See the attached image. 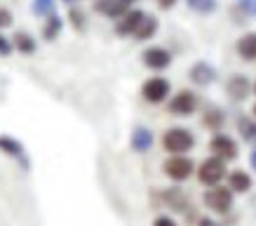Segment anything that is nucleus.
<instances>
[{
  "instance_id": "obj_1",
  "label": "nucleus",
  "mask_w": 256,
  "mask_h": 226,
  "mask_svg": "<svg viewBox=\"0 0 256 226\" xmlns=\"http://www.w3.org/2000/svg\"><path fill=\"white\" fill-rule=\"evenodd\" d=\"M162 146L170 156L186 153V151H190L195 146V134L190 130H186V127H170L162 134Z\"/></svg>"
},
{
  "instance_id": "obj_2",
  "label": "nucleus",
  "mask_w": 256,
  "mask_h": 226,
  "mask_svg": "<svg viewBox=\"0 0 256 226\" xmlns=\"http://www.w3.org/2000/svg\"><path fill=\"white\" fill-rule=\"evenodd\" d=\"M224 177H226V160L218 156L204 158L200 163V167H198V179L204 186H216Z\"/></svg>"
},
{
  "instance_id": "obj_3",
  "label": "nucleus",
  "mask_w": 256,
  "mask_h": 226,
  "mask_svg": "<svg viewBox=\"0 0 256 226\" xmlns=\"http://www.w3.org/2000/svg\"><path fill=\"white\" fill-rule=\"evenodd\" d=\"M162 170L172 181H186L195 172V163L186 156V153H174V156H170L164 160Z\"/></svg>"
},
{
  "instance_id": "obj_4",
  "label": "nucleus",
  "mask_w": 256,
  "mask_h": 226,
  "mask_svg": "<svg viewBox=\"0 0 256 226\" xmlns=\"http://www.w3.org/2000/svg\"><path fill=\"white\" fill-rule=\"evenodd\" d=\"M204 205L210 207L212 212H218V214H226V212L233 207V191L230 186H210L207 193H204Z\"/></svg>"
},
{
  "instance_id": "obj_5",
  "label": "nucleus",
  "mask_w": 256,
  "mask_h": 226,
  "mask_svg": "<svg viewBox=\"0 0 256 226\" xmlns=\"http://www.w3.org/2000/svg\"><path fill=\"white\" fill-rule=\"evenodd\" d=\"M172 92L170 80L162 78V76H153L148 78L144 85H141V97L146 99L148 104H162Z\"/></svg>"
},
{
  "instance_id": "obj_6",
  "label": "nucleus",
  "mask_w": 256,
  "mask_h": 226,
  "mask_svg": "<svg viewBox=\"0 0 256 226\" xmlns=\"http://www.w3.org/2000/svg\"><path fill=\"white\" fill-rule=\"evenodd\" d=\"M141 62L150 71H164V69H170V64H172V52L160 45L146 47V50L141 52Z\"/></svg>"
},
{
  "instance_id": "obj_7",
  "label": "nucleus",
  "mask_w": 256,
  "mask_h": 226,
  "mask_svg": "<svg viewBox=\"0 0 256 226\" xmlns=\"http://www.w3.org/2000/svg\"><path fill=\"white\" fill-rule=\"evenodd\" d=\"M195 109H198V97H195V92H190V90H181V92H176L170 102V113L172 116L186 118V116H190V113H195Z\"/></svg>"
},
{
  "instance_id": "obj_8",
  "label": "nucleus",
  "mask_w": 256,
  "mask_h": 226,
  "mask_svg": "<svg viewBox=\"0 0 256 226\" xmlns=\"http://www.w3.org/2000/svg\"><path fill=\"white\" fill-rule=\"evenodd\" d=\"M210 151L224 160H235L238 158V141L228 134H214L210 141Z\"/></svg>"
},
{
  "instance_id": "obj_9",
  "label": "nucleus",
  "mask_w": 256,
  "mask_h": 226,
  "mask_svg": "<svg viewBox=\"0 0 256 226\" xmlns=\"http://www.w3.org/2000/svg\"><path fill=\"white\" fill-rule=\"evenodd\" d=\"M188 78H190L193 85L207 87L216 80V69H214L210 62H195L193 66L188 69Z\"/></svg>"
},
{
  "instance_id": "obj_10",
  "label": "nucleus",
  "mask_w": 256,
  "mask_h": 226,
  "mask_svg": "<svg viewBox=\"0 0 256 226\" xmlns=\"http://www.w3.org/2000/svg\"><path fill=\"white\" fill-rule=\"evenodd\" d=\"M0 153H5V156L24 163L26 170L31 167L28 160H26V148H24V144L19 139H14V137H10V134H0Z\"/></svg>"
},
{
  "instance_id": "obj_11",
  "label": "nucleus",
  "mask_w": 256,
  "mask_h": 226,
  "mask_svg": "<svg viewBox=\"0 0 256 226\" xmlns=\"http://www.w3.org/2000/svg\"><path fill=\"white\" fill-rule=\"evenodd\" d=\"M226 92H228V97L235 99V102H244L249 97V92H252V83H249L247 76L235 73V76H230L228 83H226Z\"/></svg>"
},
{
  "instance_id": "obj_12",
  "label": "nucleus",
  "mask_w": 256,
  "mask_h": 226,
  "mask_svg": "<svg viewBox=\"0 0 256 226\" xmlns=\"http://www.w3.org/2000/svg\"><path fill=\"white\" fill-rule=\"evenodd\" d=\"M144 17H146V12H144V10H130L122 19H118L116 33H118V36H122V38L134 36V33H136V29H139V24L144 22Z\"/></svg>"
},
{
  "instance_id": "obj_13",
  "label": "nucleus",
  "mask_w": 256,
  "mask_h": 226,
  "mask_svg": "<svg viewBox=\"0 0 256 226\" xmlns=\"http://www.w3.org/2000/svg\"><path fill=\"white\" fill-rule=\"evenodd\" d=\"M94 10L99 15L108 17V19H122L127 12H130V3L127 0H96L94 3Z\"/></svg>"
},
{
  "instance_id": "obj_14",
  "label": "nucleus",
  "mask_w": 256,
  "mask_h": 226,
  "mask_svg": "<svg viewBox=\"0 0 256 226\" xmlns=\"http://www.w3.org/2000/svg\"><path fill=\"white\" fill-rule=\"evenodd\" d=\"M153 141H156L153 132H150L148 127H144V125H139V127H134L132 130L130 144H132V151H136V153H146V151H150Z\"/></svg>"
},
{
  "instance_id": "obj_15",
  "label": "nucleus",
  "mask_w": 256,
  "mask_h": 226,
  "mask_svg": "<svg viewBox=\"0 0 256 226\" xmlns=\"http://www.w3.org/2000/svg\"><path fill=\"white\" fill-rule=\"evenodd\" d=\"M235 50H238V55H240L244 62H254L256 59V31L244 33L242 38H238Z\"/></svg>"
},
{
  "instance_id": "obj_16",
  "label": "nucleus",
  "mask_w": 256,
  "mask_h": 226,
  "mask_svg": "<svg viewBox=\"0 0 256 226\" xmlns=\"http://www.w3.org/2000/svg\"><path fill=\"white\" fill-rule=\"evenodd\" d=\"M228 186H230L233 193H247L252 188V177L244 170H235L228 174Z\"/></svg>"
},
{
  "instance_id": "obj_17",
  "label": "nucleus",
  "mask_w": 256,
  "mask_h": 226,
  "mask_svg": "<svg viewBox=\"0 0 256 226\" xmlns=\"http://www.w3.org/2000/svg\"><path fill=\"white\" fill-rule=\"evenodd\" d=\"M64 31V19L59 15H50L45 19V24H42V38L47 40V43H52V40L59 38V33Z\"/></svg>"
},
{
  "instance_id": "obj_18",
  "label": "nucleus",
  "mask_w": 256,
  "mask_h": 226,
  "mask_svg": "<svg viewBox=\"0 0 256 226\" xmlns=\"http://www.w3.org/2000/svg\"><path fill=\"white\" fill-rule=\"evenodd\" d=\"M12 43H14V50H16V52H22V55H33V52L38 50V43H36V38H33L31 33H26V31L14 33Z\"/></svg>"
},
{
  "instance_id": "obj_19",
  "label": "nucleus",
  "mask_w": 256,
  "mask_h": 226,
  "mask_svg": "<svg viewBox=\"0 0 256 226\" xmlns=\"http://www.w3.org/2000/svg\"><path fill=\"white\" fill-rule=\"evenodd\" d=\"M158 26H160V24H158L156 17H153V15H146V17H144V22L139 24V29H136V33H134L132 38H134V40H150V38H153V36L158 33Z\"/></svg>"
},
{
  "instance_id": "obj_20",
  "label": "nucleus",
  "mask_w": 256,
  "mask_h": 226,
  "mask_svg": "<svg viewBox=\"0 0 256 226\" xmlns=\"http://www.w3.org/2000/svg\"><path fill=\"white\" fill-rule=\"evenodd\" d=\"M186 5L190 12H195V15H214L218 10V0H186Z\"/></svg>"
},
{
  "instance_id": "obj_21",
  "label": "nucleus",
  "mask_w": 256,
  "mask_h": 226,
  "mask_svg": "<svg viewBox=\"0 0 256 226\" xmlns=\"http://www.w3.org/2000/svg\"><path fill=\"white\" fill-rule=\"evenodd\" d=\"M238 130H240L244 141L256 144V120H252V118H240V120H238Z\"/></svg>"
},
{
  "instance_id": "obj_22",
  "label": "nucleus",
  "mask_w": 256,
  "mask_h": 226,
  "mask_svg": "<svg viewBox=\"0 0 256 226\" xmlns=\"http://www.w3.org/2000/svg\"><path fill=\"white\" fill-rule=\"evenodd\" d=\"M54 8H56V0H33L31 3L33 15L40 17V19H47L50 15H54Z\"/></svg>"
},
{
  "instance_id": "obj_23",
  "label": "nucleus",
  "mask_w": 256,
  "mask_h": 226,
  "mask_svg": "<svg viewBox=\"0 0 256 226\" xmlns=\"http://www.w3.org/2000/svg\"><path fill=\"white\" fill-rule=\"evenodd\" d=\"M224 113H221V109H207V113H204V118H202V123L207 125L210 130H214V132H218L221 127H224Z\"/></svg>"
},
{
  "instance_id": "obj_24",
  "label": "nucleus",
  "mask_w": 256,
  "mask_h": 226,
  "mask_svg": "<svg viewBox=\"0 0 256 226\" xmlns=\"http://www.w3.org/2000/svg\"><path fill=\"white\" fill-rule=\"evenodd\" d=\"M68 19H70V24H73V29H76V31L82 33L87 29V17H85V12H82L80 8H73V5H70Z\"/></svg>"
},
{
  "instance_id": "obj_25",
  "label": "nucleus",
  "mask_w": 256,
  "mask_h": 226,
  "mask_svg": "<svg viewBox=\"0 0 256 226\" xmlns=\"http://www.w3.org/2000/svg\"><path fill=\"white\" fill-rule=\"evenodd\" d=\"M238 10L244 17H254L256 19V0H238Z\"/></svg>"
},
{
  "instance_id": "obj_26",
  "label": "nucleus",
  "mask_w": 256,
  "mask_h": 226,
  "mask_svg": "<svg viewBox=\"0 0 256 226\" xmlns=\"http://www.w3.org/2000/svg\"><path fill=\"white\" fill-rule=\"evenodd\" d=\"M12 50H14V43L0 33V57H10L12 55Z\"/></svg>"
},
{
  "instance_id": "obj_27",
  "label": "nucleus",
  "mask_w": 256,
  "mask_h": 226,
  "mask_svg": "<svg viewBox=\"0 0 256 226\" xmlns=\"http://www.w3.org/2000/svg\"><path fill=\"white\" fill-rule=\"evenodd\" d=\"M12 22H14V17H12V12L10 10H0V31L2 29H8V26H12Z\"/></svg>"
},
{
  "instance_id": "obj_28",
  "label": "nucleus",
  "mask_w": 256,
  "mask_h": 226,
  "mask_svg": "<svg viewBox=\"0 0 256 226\" xmlns=\"http://www.w3.org/2000/svg\"><path fill=\"white\" fill-rule=\"evenodd\" d=\"M153 226H176V221L172 217H158L156 221H153Z\"/></svg>"
},
{
  "instance_id": "obj_29",
  "label": "nucleus",
  "mask_w": 256,
  "mask_h": 226,
  "mask_svg": "<svg viewBox=\"0 0 256 226\" xmlns=\"http://www.w3.org/2000/svg\"><path fill=\"white\" fill-rule=\"evenodd\" d=\"M156 3H158V8H160V10H172L178 0H156Z\"/></svg>"
},
{
  "instance_id": "obj_30",
  "label": "nucleus",
  "mask_w": 256,
  "mask_h": 226,
  "mask_svg": "<svg viewBox=\"0 0 256 226\" xmlns=\"http://www.w3.org/2000/svg\"><path fill=\"white\" fill-rule=\"evenodd\" d=\"M200 226H221V224H216V221H212V219H200Z\"/></svg>"
},
{
  "instance_id": "obj_31",
  "label": "nucleus",
  "mask_w": 256,
  "mask_h": 226,
  "mask_svg": "<svg viewBox=\"0 0 256 226\" xmlns=\"http://www.w3.org/2000/svg\"><path fill=\"white\" fill-rule=\"evenodd\" d=\"M252 167H254V170H256V148H254V151H252Z\"/></svg>"
},
{
  "instance_id": "obj_32",
  "label": "nucleus",
  "mask_w": 256,
  "mask_h": 226,
  "mask_svg": "<svg viewBox=\"0 0 256 226\" xmlns=\"http://www.w3.org/2000/svg\"><path fill=\"white\" fill-rule=\"evenodd\" d=\"M64 3H68V5H73V3H76V0H64Z\"/></svg>"
},
{
  "instance_id": "obj_33",
  "label": "nucleus",
  "mask_w": 256,
  "mask_h": 226,
  "mask_svg": "<svg viewBox=\"0 0 256 226\" xmlns=\"http://www.w3.org/2000/svg\"><path fill=\"white\" fill-rule=\"evenodd\" d=\"M252 111H254V118H256V104H254V109H252Z\"/></svg>"
},
{
  "instance_id": "obj_34",
  "label": "nucleus",
  "mask_w": 256,
  "mask_h": 226,
  "mask_svg": "<svg viewBox=\"0 0 256 226\" xmlns=\"http://www.w3.org/2000/svg\"><path fill=\"white\" fill-rule=\"evenodd\" d=\"M127 3H134V0H127Z\"/></svg>"
},
{
  "instance_id": "obj_35",
  "label": "nucleus",
  "mask_w": 256,
  "mask_h": 226,
  "mask_svg": "<svg viewBox=\"0 0 256 226\" xmlns=\"http://www.w3.org/2000/svg\"><path fill=\"white\" fill-rule=\"evenodd\" d=\"M254 92H256V85H254Z\"/></svg>"
}]
</instances>
